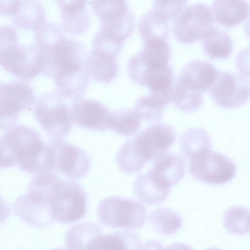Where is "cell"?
<instances>
[{"instance_id":"ac0fdd59","label":"cell","mask_w":250,"mask_h":250,"mask_svg":"<svg viewBox=\"0 0 250 250\" xmlns=\"http://www.w3.org/2000/svg\"><path fill=\"white\" fill-rule=\"evenodd\" d=\"M202 40L204 51L210 59H226L232 51L233 42L229 35L216 27L210 28Z\"/></svg>"},{"instance_id":"d4e9b609","label":"cell","mask_w":250,"mask_h":250,"mask_svg":"<svg viewBox=\"0 0 250 250\" xmlns=\"http://www.w3.org/2000/svg\"><path fill=\"white\" fill-rule=\"evenodd\" d=\"M91 5L100 22L116 19L130 12L126 0H91Z\"/></svg>"},{"instance_id":"ba28073f","label":"cell","mask_w":250,"mask_h":250,"mask_svg":"<svg viewBox=\"0 0 250 250\" xmlns=\"http://www.w3.org/2000/svg\"><path fill=\"white\" fill-rule=\"evenodd\" d=\"M209 93L218 105L228 109L237 108L245 104L249 98V82L238 74L218 72Z\"/></svg>"},{"instance_id":"7c38bea8","label":"cell","mask_w":250,"mask_h":250,"mask_svg":"<svg viewBox=\"0 0 250 250\" xmlns=\"http://www.w3.org/2000/svg\"><path fill=\"white\" fill-rule=\"evenodd\" d=\"M61 10L62 30L71 35L85 31L89 26V17L85 6L87 0H56Z\"/></svg>"},{"instance_id":"484cf974","label":"cell","mask_w":250,"mask_h":250,"mask_svg":"<svg viewBox=\"0 0 250 250\" xmlns=\"http://www.w3.org/2000/svg\"><path fill=\"white\" fill-rule=\"evenodd\" d=\"M171 101L169 97L150 92L141 98L139 107L144 118L157 120L162 118L164 108Z\"/></svg>"},{"instance_id":"1f68e13d","label":"cell","mask_w":250,"mask_h":250,"mask_svg":"<svg viewBox=\"0 0 250 250\" xmlns=\"http://www.w3.org/2000/svg\"><path fill=\"white\" fill-rule=\"evenodd\" d=\"M9 212L8 205L0 196V225L7 219Z\"/></svg>"},{"instance_id":"3957f363","label":"cell","mask_w":250,"mask_h":250,"mask_svg":"<svg viewBox=\"0 0 250 250\" xmlns=\"http://www.w3.org/2000/svg\"><path fill=\"white\" fill-rule=\"evenodd\" d=\"M97 212L103 225L127 229L142 227L147 216L146 208L142 202L135 199L117 196L101 200L97 206Z\"/></svg>"},{"instance_id":"44dd1931","label":"cell","mask_w":250,"mask_h":250,"mask_svg":"<svg viewBox=\"0 0 250 250\" xmlns=\"http://www.w3.org/2000/svg\"><path fill=\"white\" fill-rule=\"evenodd\" d=\"M151 226L159 233L171 235L181 227L182 219L174 210L168 208H158L149 217Z\"/></svg>"},{"instance_id":"7402d4cb","label":"cell","mask_w":250,"mask_h":250,"mask_svg":"<svg viewBox=\"0 0 250 250\" xmlns=\"http://www.w3.org/2000/svg\"><path fill=\"white\" fill-rule=\"evenodd\" d=\"M203 92L191 88L177 81L174 84L171 101L179 109L185 112H194L202 103Z\"/></svg>"},{"instance_id":"8992f818","label":"cell","mask_w":250,"mask_h":250,"mask_svg":"<svg viewBox=\"0 0 250 250\" xmlns=\"http://www.w3.org/2000/svg\"><path fill=\"white\" fill-rule=\"evenodd\" d=\"M215 23L212 10L203 3L186 7L175 18L173 32L175 38L184 43L202 39Z\"/></svg>"},{"instance_id":"7a4b0ae2","label":"cell","mask_w":250,"mask_h":250,"mask_svg":"<svg viewBox=\"0 0 250 250\" xmlns=\"http://www.w3.org/2000/svg\"><path fill=\"white\" fill-rule=\"evenodd\" d=\"M60 180L53 172L36 175L26 192L14 203L16 216L34 227L42 228L52 225L55 221L50 208L51 193L53 186Z\"/></svg>"},{"instance_id":"f1b7e54d","label":"cell","mask_w":250,"mask_h":250,"mask_svg":"<svg viewBox=\"0 0 250 250\" xmlns=\"http://www.w3.org/2000/svg\"><path fill=\"white\" fill-rule=\"evenodd\" d=\"M16 31L7 25H0V51L12 44L18 43Z\"/></svg>"},{"instance_id":"5b68a950","label":"cell","mask_w":250,"mask_h":250,"mask_svg":"<svg viewBox=\"0 0 250 250\" xmlns=\"http://www.w3.org/2000/svg\"><path fill=\"white\" fill-rule=\"evenodd\" d=\"M49 171L60 173L71 180L85 176L90 159L81 148L66 143L56 142L46 146Z\"/></svg>"},{"instance_id":"2e32d148","label":"cell","mask_w":250,"mask_h":250,"mask_svg":"<svg viewBox=\"0 0 250 250\" xmlns=\"http://www.w3.org/2000/svg\"><path fill=\"white\" fill-rule=\"evenodd\" d=\"M12 19L17 26L35 31L45 22V12L42 4L36 0H20Z\"/></svg>"},{"instance_id":"5bb4252c","label":"cell","mask_w":250,"mask_h":250,"mask_svg":"<svg viewBox=\"0 0 250 250\" xmlns=\"http://www.w3.org/2000/svg\"><path fill=\"white\" fill-rule=\"evenodd\" d=\"M136 138L148 150L157 155L173 145L176 133L171 126L158 123L144 130Z\"/></svg>"},{"instance_id":"8fae6325","label":"cell","mask_w":250,"mask_h":250,"mask_svg":"<svg viewBox=\"0 0 250 250\" xmlns=\"http://www.w3.org/2000/svg\"><path fill=\"white\" fill-rule=\"evenodd\" d=\"M149 171L163 184L170 187L177 184L184 176L185 162L177 154L163 151L155 156Z\"/></svg>"},{"instance_id":"9c48e42d","label":"cell","mask_w":250,"mask_h":250,"mask_svg":"<svg viewBox=\"0 0 250 250\" xmlns=\"http://www.w3.org/2000/svg\"><path fill=\"white\" fill-rule=\"evenodd\" d=\"M33 100V92L27 84L20 82L0 83V129L15 122Z\"/></svg>"},{"instance_id":"30bf717a","label":"cell","mask_w":250,"mask_h":250,"mask_svg":"<svg viewBox=\"0 0 250 250\" xmlns=\"http://www.w3.org/2000/svg\"><path fill=\"white\" fill-rule=\"evenodd\" d=\"M216 68L210 62L192 61L181 70L177 81L203 92L210 89L217 76Z\"/></svg>"},{"instance_id":"f546056e","label":"cell","mask_w":250,"mask_h":250,"mask_svg":"<svg viewBox=\"0 0 250 250\" xmlns=\"http://www.w3.org/2000/svg\"><path fill=\"white\" fill-rule=\"evenodd\" d=\"M140 120L136 116L129 117L121 123L120 131L125 134H131L135 132L139 128Z\"/></svg>"},{"instance_id":"52a82bcc","label":"cell","mask_w":250,"mask_h":250,"mask_svg":"<svg viewBox=\"0 0 250 250\" xmlns=\"http://www.w3.org/2000/svg\"><path fill=\"white\" fill-rule=\"evenodd\" d=\"M192 177L202 182L221 185L230 181L236 173L235 163L225 155L209 149L189 161Z\"/></svg>"},{"instance_id":"83f0119b","label":"cell","mask_w":250,"mask_h":250,"mask_svg":"<svg viewBox=\"0 0 250 250\" xmlns=\"http://www.w3.org/2000/svg\"><path fill=\"white\" fill-rule=\"evenodd\" d=\"M80 122L87 125H94L103 115V111L97 106L88 104L83 106L79 111Z\"/></svg>"},{"instance_id":"603a6c76","label":"cell","mask_w":250,"mask_h":250,"mask_svg":"<svg viewBox=\"0 0 250 250\" xmlns=\"http://www.w3.org/2000/svg\"><path fill=\"white\" fill-rule=\"evenodd\" d=\"M138 29L143 40L151 37H160L167 39L169 22L152 9L142 16L139 21Z\"/></svg>"},{"instance_id":"4316f807","label":"cell","mask_w":250,"mask_h":250,"mask_svg":"<svg viewBox=\"0 0 250 250\" xmlns=\"http://www.w3.org/2000/svg\"><path fill=\"white\" fill-rule=\"evenodd\" d=\"M187 1V0H154L152 9L169 22L181 11Z\"/></svg>"},{"instance_id":"4fadbf2b","label":"cell","mask_w":250,"mask_h":250,"mask_svg":"<svg viewBox=\"0 0 250 250\" xmlns=\"http://www.w3.org/2000/svg\"><path fill=\"white\" fill-rule=\"evenodd\" d=\"M215 20L221 25H238L249 16V4L246 0H213L212 4Z\"/></svg>"},{"instance_id":"9a60e30c","label":"cell","mask_w":250,"mask_h":250,"mask_svg":"<svg viewBox=\"0 0 250 250\" xmlns=\"http://www.w3.org/2000/svg\"><path fill=\"white\" fill-rule=\"evenodd\" d=\"M135 195L148 204L160 203L168 196L170 187L163 184L149 171L139 175L133 184Z\"/></svg>"},{"instance_id":"e0dca14e","label":"cell","mask_w":250,"mask_h":250,"mask_svg":"<svg viewBox=\"0 0 250 250\" xmlns=\"http://www.w3.org/2000/svg\"><path fill=\"white\" fill-rule=\"evenodd\" d=\"M101 228L92 222H83L69 228L64 236L65 247L70 250L92 249Z\"/></svg>"},{"instance_id":"ffe728a7","label":"cell","mask_w":250,"mask_h":250,"mask_svg":"<svg viewBox=\"0 0 250 250\" xmlns=\"http://www.w3.org/2000/svg\"><path fill=\"white\" fill-rule=\"evenodd\" d=\"M179 146L184 157L189 161L211 148V141L207 131L200 127H191L185 131L179 139Z\"/></svg>"},{"instance_id":"277c9868","label":"cell","mask_w":250,"mask_h":250,"mask_svg":"<svg viewBox=\"0 0 250 250\" xmlns=\"http://www.w3.org/2000/svg\"><path fill=\"white\" fill-rule=\"evenodd\" d=\"M86 203L83 187L71 179L60 180L52 188L50 208L55 222L68 224L80 220L86 213Z\"/></svg>"},{"instance_id":"d6986e66","label":"cell","mask_w":250,"mask_h":250,"mask_svg":"<svg viewBox=\"0 0 250 250\" xmlns=\"http://www.w3.org/2000/svg\"><path fill=\"white\" fill-rule=\"evenodd\" d=\"M142 243L138 235L129 231L100 234L94 241L92 249L138 250Z\"/></svg>"},{"instance_id":"cb8c5ba5","label":"cell","mask_w":250,"mask_h":250,"mask_svg":"<svg viewBox=\"0 0 250 250\" xmlns=\"http://www.w3.org/2000/svg\"><path fill=\"white\" fill-rule=\"evenodd\" d=\"M250 211L245 207L233 206L229 208L224 215V226L231 234L244 235L250 231Z\"/></svg>"},{"instance_id":"4dcf8cb0","label":"cell","mask_w":250,"mask_h":250,"mask_svg":"<svg viewBox=\"0 0 250 250\" xmlns=\"http://www.w3.org/2000/svg\"><path fill=\"white\" fill-rule=\"evenodd\" d=\"M20 0H0V15L12 16L17 10Z\"/></svg>"},{"instance_id":"6da1fadb","label":"cell","mask_w":250,"mask_h":250,"mask_svg":"<svg viewBox=\"0 0 250 250\" xmlns=\"http://www.w3.org/2000/svg\"><path fill=\"white\" fill-rule=\"evenodd\" d=\"M45 146L30 127L18 125L0 136V167L19 165L26 172L36 174L41 169Z\"/></svg>"}]
</instances>
